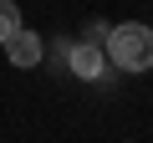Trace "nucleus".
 I'll return each mask as SVG.
<instances>
[{
  "label": "nucleus",
  "instance_id": "nucleus-1",
  "mask_svg": "<svg viewBox=\"0 0 153 143\" xmlns=\"http://www.w3.org/2000/svg\"><path fill=\"white\" fill-rule=\"evenodd\" d=\"M102 46H107V61H112L117 72H148V66H153V26H143V21L112 26Z\"/></svg>",
  "mask_w": 153,
  "mask_h": 143
},
{
  "label": "nucleus",
  "instance_id": "nucleus-2",
  "mask_svg": "<svg viewBox=\"0 0 153 143\" xmlns=\"http://www.w3.org/2000/svg\"><path fill=\"white\" fill-rule=\"evenodd\" d=\"M66 66H71V77H82V82H102L112 61H107L102 41H76V46H66Z\"/></svg>",
  "mask_w": 153,
  "mask_h": 143
},
{
  "label": "nucleus",
  "instance_id": "nucleus-3",
  "mask_svg": "<svg viewBox=\"0 0 153 143\" xmlns=\"http://www.w3.org/2000/svg\"><path fill=\"white\" fill-rule=\"evenodd\" d=\"M5 56H10V66H21V72H26V66H36V61L46 56V41H41L36 31H26V26H21V31L5 41Z\"/></svg>",
  "mask_w": 153,
  "mask_h": 143
},
{
  "label": "nucleus",
  "instance_id": "nucleus-4",
  "mask_svg": "<svg viewBox=\"0 0 153 143\" xmlns=\"http://www.w3.org/2000/svg\"><path fill=\"white\" fill-rule=\"evenodd\" d=\"M16 31H21V10H16V0H0V46H5Z\"/></svg>",
  "mask_w": 153,
  "mask_h": 143
},
{
  "label": "nucleus",
  "instance_id": "nucleus-5",
  "mask_svg": "<svg viewBox=\"0 0 153 143\" xmlns=\"http://www.w3.org/2000/svg\"><path fill=\"white\" fill-rule=\"evenodd\" d=\"M107 31H112L107 21H92V26H87V41H107Z\"/></svg>",
  "mask_w": 153,
  "mask_h": 143
}]
</instances>
